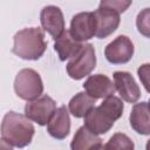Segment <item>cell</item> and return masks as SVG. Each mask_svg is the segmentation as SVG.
I'll list each match as a JSON object with an SVG mask.
<instances>
[{
	"instance_id": "6da1fadb",
	"label": "cell",
	"mask_w": 150,
	"mask_h": 150,
	"mask_svg": "<svg viewBox=\"0 0 150 150\" xmlns=\"http://www.w3.org/2000/svg\"><path fill=\"white\" fill-rule=\"evenodd\" d=\"M35 129L26 115L8 111L1 122V139L12 146L25 148L30 144Z\"/></svg>"
},
{
	"instance_id": "8992f818",
	"label": "cell",
	"mask_w": 150,
	"mask_h": 150,
	"mask_svg": "<svg viewBox=\"0 0 150 150\" xmlns=\"http://www.w3.org/2000/svg\"><path fill=\"white\" fill-rule=\"evenodd\" d=\"M134 55V43L125 35H118L107 45L104 56L112 64H123L129 62Z\"/></svg>"
},
{
	"instance_id": "8fae6325",
	"label": "cell",
	"mask_w": 150,
	"mask_h": 150,
	"mask_svg": "<svg viewBox=\"0 0 150 150\" xmlns=\"http://www.w3.org/2000/svg\"><path fill=\"white\" fill-rule=\"evenodd\" d=\"M83 88L88 95L94 98H107L112 96L116 91L115 83L103 74L90 75L83 83Z\"/></svg>"
},
{
	"instance_id": "4fadbf2b",
	"label": "cell",
	"mask_w": 150,
	"mask_h": 150,
	"mask_svg": "<svg viewBox=\"0 0 150 150\" xmlns=\"http://www.w3.org/2000/svg\"><path fill=\"white\" fill-rule=\"evenodd\" d=\"M129 122L136 132L141 135H150V109L148 102L136 103L132 107Z\"/></svg>"
},
{
	"instance_id": "5b68a950",
	"label": "cell",
	"mask_w": 150,
	"mask_h": 150,
	"mask_svg": "<svg viewBox=\"0 0 150 150\" xmlns=\"http://www.w3.org/2000/svg\"><path fill=\"white\" fill-rule=\"evenodd\" d=\"M55 110H56V103L48 95H42L34 101H29L25 105L26 117L38 123L39 125L48 124Z\"/></svg>"
},
{
	"instance_id": "277c9868",
	"label": "cell",
	"mask_w": 150,
	"mask_h": 150,
	"mask_svg": "<svg viewBox=\"0 0 150 150\" xmlns=\"http://www.w3.org/2000/svg\"><path fill=\"white\" fill-rule=\"evenodd\" d=\"M96 67L95 48L91 43H84L79 53L67 63V73L74 80L88 76Z\"/></svg>"
},
{
	"instance_id": "d6986e66",
	"label": "cell",
	"mask_w": 150,
	"mask_h": 150,
	"mask_svg": "<svg viewBox=\"0 0 150 150\" xmlns=\"http://www.w3.org/2000/svg\"><path fill=\"white\" fill-rule=\"evenodd\" d=\"M108 150H135L134 142L123 132L114 134L105 143Z\"/></svg>"
},
{
	"instance_id": "484cf974",
	"label": "cell",
	"mask_w": 150,
	"mask_h": 150,
	"mask_svg": "<svg viewBox=\"0 0 150 150\" xmlns=\"http://www.w3.org/2000/svg\"><path fill=\"white\" fill-rule=\"evenodd\" d=\"M148 107H149V109H150V98H149V102H148Z\"/></svg>"
},
{
	"instance_id": "603a6c76",
	"label": "cell",
	"mask_w": 150,
	"mask_h": 150,
	"mask_svg": "<svg viewBox=\"0 0 150 150\" xmlns=\"http://www.w3.org/2000/svg\"><path fill=\"white\" fill-rule=\"evenodd\" d=\"M1 150H13V149H12V145H9L8 143L1 139Z\"/></svg>"
},
{
	"instance_id": "7402d4cb",
	"label": "cell",
	"mask_w": 150,
	"mask_h": 150,
	"mask_svg": "<svg viewBox=\"0 0 150 150\" xmlns=\"http://www.w3.org/2000/svg\"><path fill=\"white\" fill-rule=\"evenodd\" d=\"M100 4H102L103 6H107L116 12H118L120 14L123 13L130 5H131V1H120V0H103L101 1Z\"/></svg>"
},
{
	"instance_id": "30bf717a",
	"label": "cell",
	"mask_w": 150,
	"mask_h": 150,
	"mask_svg": "<svg viewBox=\"0 0 150 150\" xmlns=\"http://www.w3.org/2000/svg\"><path fill=\"white\" fill-rule=\"evenodd\" d=\"M115 88L118 91L123 101L128 103H135L141 97V89L136 83L134 76L128 71L114 73Z\"/></svg>"
},
{
	"instance_id": "44dd1931",
	"label": "cell",
	"mask_w": 150,
	"mask_h": 150,
	"mask_svg": "<svg viewBox=\"0 0 150 150\" xmlns=\"http://www.w3.org/2000/svg\"><path fill=\"white\" fill-rule=\"evenodd\" d=\"M137 75L144 86L145 90L150 93V63H143L137 69Z\"/></svg>"
},
{
	"instance_id": "5bb4252c",
	"label": "cell",
	"mask_w": 150,
	"mask_h": 150,
	"mask_svg": "<svg viewBox=\"0 0 150 150\" xmlns=\"http://www.w3.org/2000/svg\"><path fill=\"white\" fill-rule=\"evenodd\" d=\"M114 123L115 122L111 121L103 111H101L98 107H94L84 116V127L95 135L108 132L112 128Z\"/></svg>"
},
{
	"instance_id": "d4e9b609",
	"label": "cell",
	"mask_w": 150,
	"mask_h": 150,
	"mask_svg": "<svg viewBox=\"0 0 150 150\" xmlns=\"http://www.w3.org/2000/svg\"><path fill=\"white\" fill-rule=\"evenodd\" d=\"M145 150H150V139L146 142V145H145Z\"/></svg>"
},
{
	"instance_id": "9c48e42d",
	"label": "cell",
	"mask_w": 150,
	"mask_h": 150,
	"mask_svg": "<svg viewBox=\"0 0 150 150\" xmlns=\"http://www.w3.org/2000/svg\"><path fill=\"white\" fill-rule=\"evenodd\" d=\"M40 21L43 30H46L54 40L60 38L64 32V18L62 11L53 5L46 6L40 13Z\"/></svg>"
},
{
	"instance_id": "52a82bcc",
	"label": "cell",
	"mask_w": 150,
	"mask_h": 150,
	"mask_svg": "<svg viewBox=\"0 0 150 150\" xmlns=\"http://www.w3.org/2000/svg\"><path fill=\"white\" fill-rule=\"evenodd\" d=\"M93 13L96 25V38L105 39L117 29L121 21L118 12L100 4L98 8Z\"/></svg>"
},
{
	"instance_id": "cb8c5ba5",
	"label": "cell",
	"mask_w": 150,
	"mask_h": 150,
	"mask_svg": "<svg viewBox=\"0 0 150 150\" xmlns=\"http://www.w3.org/2000/svg\"><path fill=\"white\" fill-rule=\"evenodd\" d=\"M94 150H108V148H107L105 144H102V143H101V144H98Z\"/></svg>"
},
{
	"instance_id": "2e32d148",
	"label": "cell",
	"mask_w": 150,
	"mask_h": 150,
	"mask_svg": "<svg viewBox=\"0 0 150 150\" xmlns=\"http://www.w3.org/2000/svg\"><path fill=\"white\" fill-rule=\"evenodd\" d=\"M102 143V139L93 134L84 125L80 127L75 132L73 141L70 143V150H94L98 144Z\"/></svg>"
},
{
	"instance_id": "ba28073f",
	"label": "cell",
	"mask_w": 150,
	"mask_h": 150,
	"mask_svg": "<svg viewBox=\"0 0 150 150\" xmlns=\"http://www.w3.org/2000/svg\"><path fill=\"white\" fill-rule=\"evenodd\" d=\"M70 34L80 42L95 36L96 25L93 12H81L73 16L70 21Z\"/></svg>"
},
{
	"instance_id": "9a60e30c",
	"label": "cell",
	"mask_w": 150,
	"mask_h": 150,
	"mask_svg": "<svg viewBox=\"0 0 150 150\" xmlns=\"http://www.w3.org/2000/svg\"><path fill=\"white\" fill-rule=\"evenodd\" d=\"M82 42L77 41L69 30H64L60 38L55 40L54 49L57 53L61 61H66L68 59L74 57L79 50L82 48Z\"/></svg>"
},
{
	"instance_id": "3957f363",
	"label": "cell",
	"mask_w": 150,
	"mask_h": 150,
	"mask_svg": "<svg viewBox=\"0 0 150 150\" xmlns=\"http://www.w3.org/2000/svg\"><path fill=\"white\" fill-rule=\"evenodd\" d=\"M15 94L25 101H34L43 93V83L38 71L32 68L21 69L14 80Z\"/></svg>"
},
{
	"instance_id": "ffe728a7",
	"label": "cell",
	"mask_w": 150,
	"mask_h": 150,
	"mask_svg": "<svg viewBox=\"0 0 150 150\" xmlns=\"http://www.w3.org/2000/svg\"><path fill=\"white\" fill-rule=\"evenodd\" d=\"M137 30L145 38L150 39V7L142 9L136 18Z\"/></svg>"
},
{
	"instance_id": "ac0fdd59",
	"label": "cell",
	"mask_w": 150,
	"mask_h": 150,
	"mask_svg": "<svg viewBox=\"0 0 150 150\" xmlns=\"http://www.w3.org/2000/svg\"><path fill=\"white\" fill-rule=\"evenodd\" d=\"M100 110L103 111L111 121H117L122 114H123V102L121 98H118L117 96L112 95V96H109L107 98H104V101L98 105Z\"/></svg>"
},
{
	"instance_id": "7c38bea8",
	"label": "cell",
	"mask_w": 150,
	"mask_h": 150,
	"mask_svg": "<svg viewBox=\"0 0 150 150\" xmlns=\"http://www.w3.org/2000/svg\"><path fill=\"white\" fill-rule=\"evenodd\" d=\"M47 131L52 137L56 139H63L69 135L70 118L66 105H61L55 110L54 115L47 124Z\"/></svg>"
},
{
	"instance_id": "7a4b0ae2",
	"label": "cell",
	"mask_w": 150,
	"mask_h": 150,
	"mask_svg": "<svg viewBox=\"0 0 150 150\" xmlns=\"http://www.w3.org/2000/svg\"><path fill=\"white\" fill-rule=\"evenodd\" d=\"M12 53L23 60H39L47 48L45 32L40 27L23 28L15 33Z\"/></svg>"
},
{
	"instance_id": "e0dca14e",
	"label": "cell",
	"mask_w": 150,
	"mask_h": 150,
	"mask_svg": "<svg viewBox=\"0 0 150 150\" xmlns=\"http://www.w3.org/2000/svg\"><path fill=\"white\" fill-rule=\"evenodd\" d=\"M95 103H96V98L91 97L84 91H81L71 97L68 104V109L74 117L82 118L95 107Z\"/></svg>"
}]
</instances>
